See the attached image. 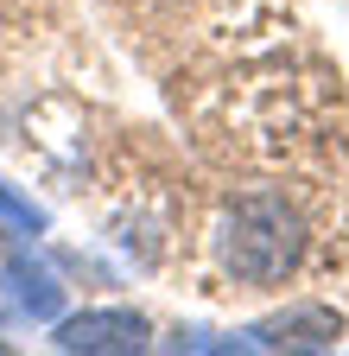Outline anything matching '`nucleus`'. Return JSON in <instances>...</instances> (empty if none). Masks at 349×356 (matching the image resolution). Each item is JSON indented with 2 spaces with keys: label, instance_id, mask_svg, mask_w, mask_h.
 Wrapping results in <instances>:
<instances>
[{
  "label": "nucleus",
  "instance_id": "4",
  "mask_svg": "<svg viewBox=\"0 0 349 356\" xmlns=\"http://www.w3.org/2000/svg\"><path fill=\"white\" fill-rule=\"evenodd\" d=\"M0 286H7V299L26 312L32 325H58L64 318V280L32 248H7V261H0Z\"/></svg>",
  "mask_w": 349,
  "mask_h": 356
},
{
  "label": "nucleus",
  "instance_id": "2",
  "mask_svg": "<svg viewBox=\"0 0 349 356\" xmlns=\"http://www.w3.org/2000/svg\"><path fill=\"white\" fill-rule=\"evenodd\" d=\"M51 343L64 356H134L153 343V325L140 318L134 305H90V312H70V318L51 325Z\"/></svg>",
  "mask_w": 349,
  "mask_h": 356
},
{
  "label": "nucleus",
  "instance_id": "1",
  "mask_svg": "<svg viewBox=\"0 0 349 356\" xmlns=\"http://www.w3.org/2000/svg\"><path fill=\"white\" fill-rule=\"evenodd\" d=\"M210 254L235 286H280L305 261V216L280 191H241L216 216Z\"/></svg>",
  "mask_w": 349,
  "mask_h": 356
},
{
  "label": "nucleus",
  "instance_id": "3",
  "mask_svg": "<svg viewBox=\"0 0 349 356\" xmlns=\"http://www.w3.org/2000/svg\"><path fill=\"white\" fill-rule=\"evenodd\" d=\"M343 337V318L330 305H292V312H273L248 331L229 337V350H330Z\"/></svg>",
  "mask_w": 349,
  "mask_h": 356
},
{
  "label": "nucleus",
  "instance_id": "5",
  "mask_svg": "<svg viewBox=\"0 0 349 356\" xmlns=\"http://www.w3.org/2000/svg\"><path fill=\"white\" fill-rule=\"evenodd\" d=\"M0 222H7V229H19V236H45V229H51L45 204H32L26 191H13L7 178H0Z\"/></svg>",
  "mask_w": 349,
  "mask_h": 356
}]
</instances>
